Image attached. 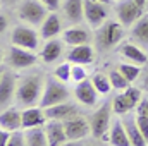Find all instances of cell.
<instances>
[{"label":"cell","mask_w":148,"mask_h":146,"mask_svg":"<svg viewBox=\"0 0 148 146\" xmlns=\"http://www.w3.org/2000/svg\"><path fill=\"white\" fill-rule=\"evenodd\" d=\"M45 83H47V79H43L41 74H28V76L17 79L14 102L21 108L40 105L41 96H43V89H45Z\"/></svg>","instance_id":"1"},{"label":"cell","mask_w":148,"mask_h":146,"mask_svg":"<svg viewBox=\"0 0 148 146\" xmlns=\"http://www.w3.org/2000/svg\"><path fill=\"white\" fill-rule=\"evenodd\" d=\"M122 24L117 21L107 19L100 28H97L95 33V46L98 52H109L114 46H117L122 40Z\"/></svg>","instance_id":"2"},{"label":"cell","mask_w":148,"mask_h":146,"mask_svg":"<svg viewBox=\"0 0 148 146\" xmlns=\"http://www.w3.org/2000/svg\"><path fill=\"white\" fill-rule=\"evenodd\" d=\"M67 100H69V89H67L66 83L59 81L55 76L53 77H48L47 83H45V89H43V96H41L40 107L48 108V107L64 103Z\"/></svg>","instance_id":"3"},{"label":"cell","mask_w":148,"mask_h":146,"mask_svg":"<svg viewBox=\"0 0 148 146\" xmlns=\"http://www.w3.org/2000/svg\"><path fill=\"white\" fill-rule=\"evenodd\" d=\"M112 102H107L103 105H100L90 115V127H91V136L97 139L105 138V134H109L112 126Z\"/></svg>","instance_id":"4"},{"label":"cell","mask_w":148,"mask_h":146,"mask_svg":"<svg viewBox=\"0 0 148 146\" xmlns=\"http://www.w3.org/2000/svg\"><path fill=\"white\" fill-rule=\"evenodd\" d=\"M17 16L29 26H41L48 16V9L40 0H21L17 7Z\"/></svg>","instance_id":"5"},{"label":"cell","mask_w":148,"mask_h":146,"mask_svg":"<svg viewBox=\"0 0 148 146\" xmlns=\"http://www.w3.org/2000/svg\"><path fill=\"white\" fill-rule=\"evenodd\" d=\"M38 57L35 55V52L31 50H26V48H21V46H16V45H10L7 48V53H5V64L9 69H14V71H24V69H29L36 64Z\"/></svg>","instance_id":"6"},{"label":"cell","mask_w":148,"mask_h":146,"mask_svg":"<svg viewBox=\"0 0 148 146\" xmlns=\"http://www.w3.org/2000/svg\"><path fill=\"white\" fill-rule=\"evenodd\" d=\"M40 35L31 28V26H24V24H17L12 31H10V45L26 48V50H36L40 45Z\"/></svg>","instance_id":"7"},{"label":"cell","mask_w":148,"mask_h":146,"mask_svg":"<svg viewBox=\"0 0 148 146\" xmlns=\"http://www.w3.org/2000/svg\"><path fill=\"white\" fill-rule=\"evenodd\" d=\"M115 14L122 26H133L143 16V9L134 0H121L115 5Z\"/></svg>","instance_id":"8"},{"label":"cell","mask_w":148,"mask_h":146,"mask_svg":"<svg viewBox=\"0 0 148 146\" xmlns=\"http://www.w3.org/2000/svg\"><path fill=\"white\" fill-rule=\"evenodd\" d=\"M16 88H17V79L9 69L2 71L0 77V105L2 110L9 108V105L16 100Z\"/></svg>","instance_id":"9"},{"label":"cell","mask_w":148,"mask_h":146,"mask_svg":"<svg viewBox=\"0 0 148 146\" xmlns=\"http://www.w3.org/2000/svg\"><path fill=\"white\" fill-rule=\"evenodd\" d=\"M109 17L107 12V5L93 2V0H84V21L91 26V28H100Z\"/></svg>","instance_id":"10"},{"label":"cell","mask_w":148,"mask_h":146,"mask_svg":"<svg viewBox=\"0 0 148 146\" xmlns=\"http://www.w3.org/2000/svg\"><path fill=\"white\" fill-rule=\"evenodd\" d=\"M64 127H66V134H67V139L69 141H81V139H84L91 132L90 120L84 119V117H81V115L66 120L64 122Z\"/></svg>","instance_id":"11"},{"label":"cell","mask_w":148,"mask_h":146,"mask_svg":"<svg viewBox=\"0 0 148 146\" xmlns=\"http://www.w3.org/2000/svg\"><path fill=\"white\" fill-rule=\"evenodd\" d=\"M98 91L97 88L93 86L91 79H86L83 83H77L76 84V89H74V96L79 103H83L84 107H95L97 102H98Z\"/></svg>","instance_id":"12"},{"label":"cell","mask_w":148,"mask_h":146,"mask_svg":"<svg viewBox=\"0 0 148 146\" xmlns=\"http://www.w3.org/2000/svg\"><path fill=\"white\" fill-rule=\"evenodd\" d=\"M117 52L127 60V62H131V64H138V65H145L148 62V55L147 52L141 48V46H138L136 43H133V41H127V43H121L119 45V48H117Z\"/></svg>","instance_id":"13"},{"label":"cell","mask_w":148,"mask_h":146,"mask_svg":"<svg viewBox=\"0 0 148 146\" xmlns=\"http://www.w3.org/2000/svg\"><path fill=\"white\" fill-rule=\"evenodd\" d=\"M23 129H33V127H43L48 120L47 112L43 107H28L23 108Z\"/></svg>","instance_id":"14"},{"label":"cell","mask_w":148,"mask_h":146,"mask_svg":"<svg viewBox=\"0 0 148 146\" xmlns=\"http://www.w3.org/2000/svg\"><path fill=\"white\" fill-rule=\"evenodd\" d=\"M45 112H47L48 120H60V122H66V120L79 115V108L71 102H64V103L48 107V108H45Z\"/></svg>","instance_id":"15"},{"label":"cell","mask_w":148,"mask_h":146,"mask_svg":"<svg viewBox=\"0 0 148 146\" xmlns=\"http://www.w3.org/2000/svg\"><path fill=\"white\" fill-rule=\"evenodd\" d=\"M91 33L86 29V28H81V26H71L67 28L64 33H62V41L69 46H77V45H90L91 43Z\"/></svg>","instance_id":"16"},{"label":"cell","mask_w":148,"mask_h":146,"mask_svg":"<svg viewBox=\"0 0 148 146\" xmlns=\"http://www.w3.org/2000/svg\"><path fill=\"white\" fill-rule=\"evenodd\" d=\"M66 59L71 64H81V65H88L95 60V48L91 45H77L71 46V50L66 53Z\"/></svg>","instance_id":"17"},{"label":"cell","mask_w":148,"mask_h":146,"mask_svg":"<svg viewBox=\"0 0 148 146\" xmlns=\"http://www.w3.org/2000/svg\"><path fill=\"white\" fill-rule=\"evenodd\" d=\"M121 120H122V124H124V127H126V132H127V136H129L131 146H148L147 138L143 136V132H141L140 127H138L136 115H129V113H126Z\"/></svg>","instance_id":"18"},{"label":"cell","mask_w":148,"mask_h":146,"mask_svg":"<svg viewBox=\"0 0 148 146\" xmlns=\"http://www.w3.org/2000/svg\"><path fill=\"white\" fill-rule=\"evenodd\" d=\"M45 132H47V139H48L50 146H60L66 141H69L67 134H66L64 122H60V120H48L45 124Z\"/></svg>","instance_id":"19"},{"label":"cell","mask_w":148,"mask_h":146,"mask_svg":"<svg viewBox=\"0 0 148 146\" xmlns=\"http://www.w3.org/2000/svg\"><path fill=\"white\" fill-rule=\"evenodd\" d=\"M131 41L148 52V14L141 16L131 26Z\"/></svg>","instance_id":"20"},{"label":"cell","mask_w":148,"mask_h":146,"mask_svg":"<svg viewBox=\"0 0 148 146\" xmlns=\"http://www.w3.org/2000/svg\"><path fill=\"white\" fill-rule=\"evenodd\" d=\"M0 129L10 132L23 129V113L17 108H3L0 113Z\"/></svg>","instance_id":"21"},{"label":"cell","mask_w":148,"mask_h":146,"mask_svg":"<svg viewBox=\"0 0 148 146\" xmlns=\"http://www.w3.org/2000/svg\"><path fill=\"white\" fill-rule=\"evenodd\" d=\"M62 12L69 23L79 24L81 21H84V0H66Z\"/></svg>","instance_id":"22"},{"label":"cell","mask_w":148,"mask_h":146,"mask_svg":"<svg viewBox=\"0 0 148 146\" xmlns=\"http://www.w3.org/2000/svg\"><path fill=\"white\" fill-rule=\"evenodd\" d=\"M62 53H64V41L53 38V40H47V43L41 48L40 57L45 64H52V62L59 60Z\"/></svg>","instance_id":"23"},{"label":"cell","mask_w":148,"mask_h":146,"mask_svg":"<svg viewBox=\"0 0 148 146\" xmlns=\"http://www.w3.org/2000/svg\"><path fill=\"white\" fill-rule=\"evenodd\" d=\"M60 31H62L60 17H59L55 12L48 14L47 19H45V21L41 23V26H40V36L43 38V40H53L57 35H60Z\"/></svg>","instance_id":"24"},{"label":"cell","mask_w":148,"mask_h":146,"mask_svg":"<svg viewBox=\"0 0 148 146\" xmlns=\"http://www.w3.org/2000/svg\"><path fill=\"white\" fill-rule=\"evenodd\" d=\"M109 143L110 146H131L129 136L126 132V127L122 124V120H114L109 131Z\"/></svg>","instance_id":"25"},{"label":"cell","mask_w":148,"mask_h":146,"mask_svg":"<svg viewBox=\"0 0 148 146\" xmlns=\"http://www.w3.org/2000/svg\"><path fill=\"white\" fill-rule=\"evenodd\" d=\"M26 136V146H50L47 139L45 126L43 127H33V129H24Z\"/></svg>","instance_id":"26"},{"label":"cell","mask_w":148,"mask_h":146,"mask_svg":"<svg viewBox=\"0 0 148 146\" xmlns=\"http://www.w3.org/2000/svg\"><path fill=\"white\" fill-rule=\"evenodd\" d=\"M112 108L117 115H126V113H129L136 108V105L131 102V98L126 93H119L112 98Z\"/></svg>","instance_id":"27"},{"label":"cell","mask_w":148,"mask_h":146,"mask_svg":"<svg viewBox=\"0 0 148 146\" xmlns=\"http://www.w3.org/2000/svg\"><path fill=\"white\" fill-rule=\"evenodd\" d=\"M91 83H93V86L97 88V91H98L100 95H109L110 89H114L110 79H109V74L95 72L93 76H91Z\"/></svg>","instance_id":"28"},{"label":"cell","mask_w":148,"mask_h":146,"mask_svg":"<svg viewBox=\"0 0 148 146\" xmlns=\"http://www.w3.org/2000/svg\"><path fill=\"white\" fill-rule=\"evenodd\" d=\"M109 79H110V83H112V88L117 89V91H124V89H127L131 86V83L124 77V74L121 72L119 69H112L110 72H109Z\"/></svg>","instance_id":"29"},{"label":"cell","mask_w":148,"mask_h":146,"mask_svg":"<svg viewBox=\"0 0 148 146\" xmlns=\"http://www.w3.org/2000/svg\"><path fill=\"white\" fill-rule=\"evenodd\" d=\"M117 69L124 74V77H126L129 83H134V81L141 76V65H138V64L127 62V64H121Z\"/></svg>","instance_id":"30"},{"label":"cell","mask_w":148,"mask_h":146,"mask_svg":"<svg viewBox=\"0 0 148 146\" xmlns=\"http://www.w3.org/2000/svg\"><path fill=\"white\" fill-rule=\"evenodd\" d=\"M53 76H55L59 81H62V83L71 81V79H73V65H69L67 62L59 64V65L55 67V71H53Z\"/></svg>","instance_id":"31"},{"label":"cell","mask_w":148,"mask_h":146,"mask_svg":"<svg viewBox=\"0 0 148 146\" xmlns=\"http://www.w3.org/2000/svg\"><path fill=\"white\" fill-rule=\"evenodd\" d=\"M7 146H26V136H24V131H14L7 141Z\"/></svg>","instance_id":"32"},{"label":"cell","mask_w":148,"mask_h":146,"mask_svg":"<svg viewBox=\"0 0 148 146\" xmlns=\"http://www.w3.org/2000/svg\"><path fill=\"white\" fill-rule=\"evenodd\" d=\"M88 79V72H86V67L81 65V64H74L73 65V81L74 83H83Z\"/></svg>","instance_id":"33"},{"label":"cell","mask_w":148,"mask_h":146,"mask_svg":"<svg viewBox=\"0 0 148 146\" xmlns=\"http://www.w3.org/2000/svg\"><path fill=\"white\" fill-rule=\"evenodd\" d=\"M136 122H138L140 131L143 132V136L147 138V141H148V117H145V115H136Z\"/></svg>","instance_id":"34"},{"label":"cell","mask_w":148,"mask_h":146,"mask_svg":"<svg viewBox=\"0 0 148 146\" xmlns=\"http://www.w3.org/2000/svg\"><path fill=\"white\" fill-rule=\"evenodd\" d=\"M136 115H145V117H148V96L147 98H141V102L138 103Z\"/></svg>","instance_id":"35"},{"label":"cell","mask_w":148,"mask_h":146,"mask_svg":"<svg viewBox=\"0 0 148 146\" xmlns=\"http://www.w3.org/2000/svg\"><path fill=\"white\" fill-rule=\"evenodd\" d=\"M50 12H55L59 7H60V0H40Z\"/></svg>","instance_id":"36"},{"label":"cell","mask_w":148,"mask_h":146,"mask_svg":"<svg viewBox=\"0 0 148 146\" xmlns=\"http://www.w3.org/2000/svg\"><path fill=\"white\" fill-rule=\"evenodd\" d=\"M10 134H12L10 131H5V129L0 131V146H7V141H9Z\"/></svg>","instance_id":"37"},{"label":"cell","mask_w":148,"mask_h":146,"mask_svg":"<svg viewBox=\"0 0 148 146\" xmlns=\"http://www.w3.org/2000/svg\"><path fill=\"white\" fill-rule=\"evenodd\" d=\"M5 28H7V17H5V12L0 14V33L3 35L5 33Z\"/></svg>","instance_id":"38"},{"label":"cell","mask_w":148,"mask_h":146,"mask_svg":"<svg viewBox=\"0 0 148 146\" xmlns=\"http://www.w3.org/2000/svg\"><path fill=\"white\" fill-rule=\"evenodd\" d=\"M141 88H145L148 91V69L145 71V74H143V79H141Z\"/></svg>","instance_id":"39"},{"label":"cell","mask_w":148,"mask_h":146,"mask_svg":"<svg viewBox=\"0 0 148 146\" xmlns=\"http://www.w3.org/2000/svg\"><path fill=\"white\" fill-rule=\"evenodd\" d=\"M60 146H84L81 141H66L64 145H60Z\"/></svg>","instance_id":"40"},{"label":"cell","mask_w":148,"mask_h":146,"mask_svg":"<svg viewBox=\"0 0 148 146\" xmlns=\"http://www.w3.org/2000/svg\"><path fill=\"white\" fill-rule=\"evenodd\" d=\"M134 2H136V3H138V5H140L141 9H143V7L147 5V2H148V0H134Z\"/></svg>","instance_id":"41"},{"label":"cell","mask_w":148,"mask_h":146,"mask_svg":"<svg viewBox=\"0 0 148 146\" xmlns=\"http://www.w3.org/2000/svg\"><path fill=\"white\" fill-rule=\"evenodd\" d=\"M93 2H98V3H103V5H109L112 0H93Z\"/></svg>","instance_id":"42"},{"label":"cell","mask_w":148,"mask_h":146,"mask_svg":"<svg viewBox=\"0 0 148 146\" xmlns=\"http://www.w3.org/2000/svg\"><path fill=\"white\" fill-rule=\"evenodd\" d=\"M16 2H19V0H2V3H7V5H10V3H16Z\"/></svg>","instance_id":"43"},{"label":"cell","mask_w":148,"mask_h":146,"mask_svg":"<svg viewBox=\"0 0 148 146\" xmlns=\"http://www.w3.org/2000/svg\"><path fill=\"white\" fill-rule=\"evenodd\" d=\"M84 146H95V145H84Z\"/></svg>","instance_id":"44"}]
</instances>
